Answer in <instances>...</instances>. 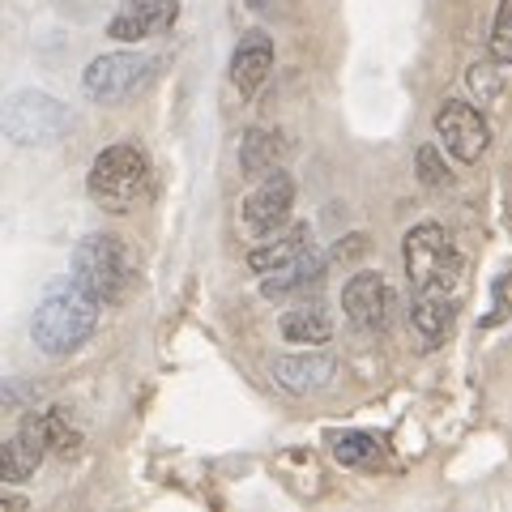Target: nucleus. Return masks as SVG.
I'll use <instances>...</instances> for the list:
<instances>
[{"label": "nucleus", "instance_id": "nucleus-1", "mask_svg": "<svg viewBox=\"0 0 512 512\" xmlns=\"http://www.w3.org/2000/svg\"><path fill=\"white\" fill-rule=\"evenodd\" d=\"M94 325H99V303L82 286H64V291H52L35 308L30 338H35L43 355H73L94 333Z\"/></svg>", "mask_w": 512, "mask_h": 512}, {"label": "nucleus", "instance_id": "nucleus-2", "mask_svg": "<svg viewBox=\"0 0 512 512\" xmlns=\"http://www.w3.org/2000/svg\"><path fill=\"white\" fill-rule=\"evenodd\" d=\"M402 256H406V278H410L414 291L444 295V291H453L457 278H461V252L453 248V239H448V231L440 222H419V227H410Z\"/></svg>", "mask_w": 512, "mask_h": 512}, {"label": "nucleus", "instance_id": "nucleus-3", "mask_svg": "<svg viewBox=\"0 0 512 512\" xmlns=\"http://www.w3.org/2000/svg\"><path fill=\"white\" fill-rule=\"evenodd\" d=\"M128 282H133V265H128V248L116 235H86L73 252V286L94 303H116Z\"/></svg>", "mask_w": 512, "mask_h": 512}, {"label": "nucleus", "instance_id": "nucleus-4", "mask_svg": "<svg viewBox=\"0 0 512 512\" xmlns=\"http://www.w3.org/2000/svg\"><path fill=\"white\" fill-rule=\"evenodd\" d=\"M73 111L60 99L43 90H18L0 103V137H9L13 146H43L69 133Z\"/></svg>", "mask_w": 512, "mask_h": 512}, {"label": "nucleus", "instance_id": "nucleus-5", "mask_svg": "<svg viewBox=\"0 0 512 512\" xmlns=\"http://www.w3.org/2000/svg\"><path fill=\"white\" fill-rule=\"evenodd\" d=\"M150 163L137 146H107L90 167V197L111 214L133 210L146 192Z\"/></svg>", "mask_w": 512, "mask_h": 512}, {"label": "nucleus", "instance_id": "nucleus-6", "mask_svg": "<svg viewBox=\"0 0 512 512\" xmlns=\"http://www.w3.org/2000/svg\"><path fill=\"white\" fill-rule=\"evenodd\" d=\"M154 73V60L150 56H137V52H111L90 60V69L82 77V86L94 103H120L128 94H137L141 86L150 82Z\"/></svg>", "mask_w": 512, "mask_h": 512}, {"label": "nucleus", "instance_id": "nucleus-7", "mask_svg": "<svg viewBox=\"0 0 512 512\" xmlns=\"http://www.w3.org/2000/svg\"><path fill=\"white\" fill-rule=\"evenodd\" d=\"M436 133L444 141V150L457 158V163H478L491 141V128L483 120V111L461 103V99H448L440 111H436Z\"/></svg>", "mask_w": 512, "mask_h": 512}, {"label": "nucleus", "instance_id": "nucleus-8", "mask_svg": "<svg viewBox=\"0 0 512 512\" xmlns=\"http://www.w3.org/2000/svg\"><path fill=\"white\" fill-rule=\"evenodd\" d=\"M291 205H295V180L278 167V171L261 175V188H256L252 197L244 201V222L256 235H269V231H278L286 222Z\"/></svg>", "mask_w": 512, "mask_h": 512}, {"label": "nucleus", "instance_id": "nucleus-9", "mask_svg": "<svg viewBox=\"0 0 512 512\" xmlns=\"http://www.w3.org/2000/svg\"><path fill=\"white\" fill-rule=\"evenodd\" d=\"M342 308H346V320L355 329L380 333L384 320H389V286H384L380 274L363 269V274H355L342 286Z\"/></svg>", "mask_w": 512, "mask_h": 512}, {"label": "nucleus", "instance_id": "nucleus-10", "mask_svg": "<svg viewBox=\"0 0 512 512\" xmlns=\"http://www.w3.org/2000/svg\"><path fill=\"white\" fill-rule=\"evenodd\" d=\"M180 18V5L175 0H133L120 18H111L107 35L120 39V43H137V39H150V35H167Z\"/></svg>", "mask_w": 512, "mask_h": 512}, {"label": "nucleus", "instance_id": "nucleus-11", "mask_svg": "<svg viewBox=\"0 0 512 512\" xmlns=\"http://www.w3.org/2000/svg\"><path fill=\"white\" fill-rule=\"evenodd\" d=\"M274 69V39L265 35V30H248L244 39H239L235 56H231V82L239 94H256L261 82Z\"/></svg>", "mask_w": 512, "mask_h": 512}, {"label": "nucleus", "instance_id": "nucleus-12", "mask_svg": "<svg viewBox=\"0 0 512 512\" xmlns=\"http://www.w3.org/2000/svg\"><path fill=\"white\" fill-rule=\"evenodd\" d=\"M274 380L282 384L286 393H316V389H329L333 376H338V359L329 355H286L274 359Z\"/></svg>", "mask_w": 512, "mask_h": 512}, {"label": "nucleus", "instance_id": "nucleus-13", "mask_svg": "<svg viewBox=\"0 0 512 512\" xmlns=\"http://www.w3.org/2000/svg\"><path fill=\"white\" fill-rule=\"evenodd\" d=\"M320 278H325V256L312 252V248H303L286 265L269 269V278L261 282V291H265V299H282V295H295V291H303V286H312Z\"/></svg>", "mask_w": 512, "mask_h": 512}, {"label": "nucleus", "instance_id": "nucleus-14", "mask_svg": "<svg viewBox=\"0 0 512 512\" xmlns=\"http://www.w3.org/2000/svg\"><path fill=\"white\" fill-rule=\"evenodd\" d=\"M286 137L282 133H265V128H252L244 133V146H239V167H244L248 180H261V175L278 171L286 158Z\"/></svg>", "mask_w": 512, "mask_h": 512}, {"label": "nucleus", "instance_id": "nucleus-15", "mask_svg": "<svg viewBox=\"0 0 512 512\" xmlns=\"http://www.w3.org/2000/svg\"><path fill=\"white\" fill-rule=\"evenodd\" d=\"M453 320H457V308L448 303L444 295H427L419 291V299L410 303V325L423 333V342H444L448 333H453Z\"/></svg>", "mask_w": 512, "mask_h": 512}, {"label": "nucleus", "instance_id": "nucleus-16", "mask_svg": "<svg viewBox=\"0 0 512 512\" xmlns=\"http://www.w3.org/2000/svg\"><path fill=\"white\" fill-rule=\"evenodd\" d=\"M282 338L299 342V346H325L333 338V320L320 303H312V308H291L282 316Z\"/></svg>", "mask_w": 512, "mask_h": 512}, {"label": "nucleus", "instance_id": "nucleus-17", "mask_svg": "<svg viewBox=\"0 0 512 512\" xmlns=\"http://www.w3.org/2000/svg\"><path fill=\"white\" fill-rule=\"evenodd\" d=\"M13 448V461H18V474L30 478L39 470V461L47 457V423H43V410H30L22 427H18V440L9 444Z\"/></svg>", "mask_w": 512, "mask_h": 512}, {"label": "nucleus", "instance_id": "nucleus-18", "mask_svg": "<svg viewBox=\"0 0 512 512\" xmlns=\"http://www.w3.org/2000/svg\"><path fill=\"white\" fill-rule=\"evenodd\" d=\"M303 248H312V231H308V222H295V227L286 231L282 239H274V244L252 248V252H248V265L256 269V274H269V269L286 265V261H291V256H299Z\"/></svg>", "mask_w": 512, "mask_h": 512}, {"label": "nucleus", "instance_id": "nucleus-19", "mask_svg": "<svg viewBox=\"0 0 512 512\" xmlns=\"http://www.w3.org/2000/svg\"><path fill=\"white\" fill-rule=\"evenodd\" d=\"M333 457L342 466H367L380 457V440L372 431H342V436H333Z\"/></svg>", "mask_w": 512, "mask_h": 512}, {"label": "nucleus", "instance_id": "nucleus-20", "mask_svg": "<svg viewBox=\"0 0 512 512\" xmlns=\"http://www.w3.org/2000/svg\"><path fill=\"white\" fill-rule=\"evenodd\" d=\"M43 423H47V453L77 457V448H82V431L69 423V414L64 410H43Z\"/></svg>", "mask_w": 512, "mask_h": 512}, {"label": "nucleus", "instance_id": "nucleus-21", "mask_svg": "<svg viewBox=\"0 0 512 512\" xmlns=\"http://www.w3.org/2000/svg\"><path fill=\"white\" fill-rule=\"evenodd\" d=\"M491 64L512 69V0H500L495 9V26H491Z\"/></svg>", "mask_w": 512, "mask_h": 512}, {"label": "nucleus", "instance_id": "nucleus-22", "mask_svg": "<svg viewBox=\"0 0 512 512\" xmlns=\"http://www.w3.org/2000/svg\"><path fill=\"white\" fill-rule=\"evenodd\" d=\"M419 180H423L427 188H444V184H448V171H444V163H440V150H436V146H423V150H419Z\"/></svg>", "mask_w": 512, "mask_h": 512}, {"label": "nucleus", "instance_id": "nucleus-23", "mask_svg": "<svg viewBox=\"0 0 512 512\" xmlns=\"http://www.w3.org/2000/svg\"><path fill=\"white\" fill-rule=\"evenodd\" d=\"M13 478H22L18 474V461H13V448L9 444H0V483H13Z\"/></svg>", "mask_w": 512, "mask_h": 512}, {"label": "nucleus", "instance_id": "nucleus-24", "mask_svg": "<svg viewBox=\"0 0 512 512\" xmlns=\"http://www.w3.org/2000/svg\"><path fill=\"white\" fill-rule=\"evenodd\" d=\"M295 0H248V9L252 13H282V9H291Z\"/></svg>", "mask_w": 512, "mask_h": 512}, {"label": "nucleus", "instance_id": "nucleus-25", "mask_svg": "<svg viewBox=\"0 0 512 512\" xmlns=\"http://www.w3.org/2000/svg\"><path fill=\"white\" fill-rule=\"evenodd\" d=\"M22 508H26L22 495H0V512H22Z\"/></svg>", "mask_w": 512, "mask_h": 512}, {"label": "nucleus", "instance_id": "nucleus-26", "mask_svg": "<svg viewBox=\"0 0 512 512\" xmlns=\"http://www.w3.org/2000/svg\"><path fill=\"white\" fill-rule=\"evenodd\" d=\"M128 5H133V0H128Z\"/></svg>", "mask_w": 512, "mask_h": 512}]
</instances>
